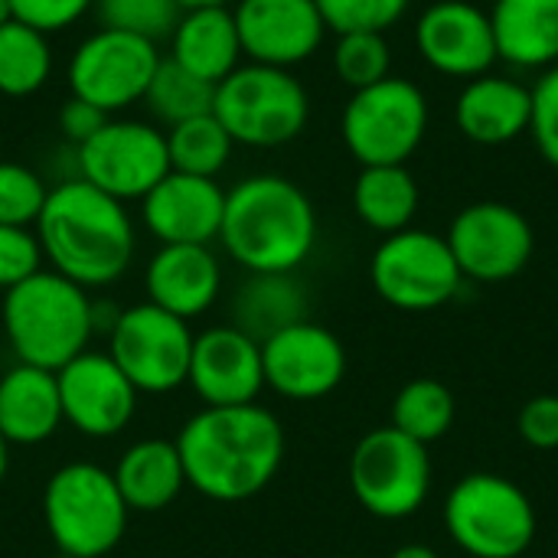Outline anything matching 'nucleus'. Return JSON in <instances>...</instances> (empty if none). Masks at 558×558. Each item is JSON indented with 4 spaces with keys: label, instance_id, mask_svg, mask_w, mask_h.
<instances>
[{
    "label": "nucleus",
    "instance_id": "obj_1",
    "mask_svg": "<svg viewBox=\"0 0 558 558\" xmlns=\"http://www.w3.org/2000/svg\"><path fill=\"white\" fill-rule=\"evenodd\" d=\"M177 451L196 494L216 504H239L262 494L281 471L284 428L258 402L206 405L180 428Z\"/></svg>",
    "mask_w": 558,
    "mask_h": 558
},
{
    "label": "nucleus",
    "instance_id": "obj_2",
    "mask_svg": "<svg viewBox=\"0 0 558 558\" xmlns=\"http://www.w3.org/2000/svg\"><path fill=\"white\" fill-rule=\"evenodd\" d=\"M33 229L52 271L78 288L114 284L131 268L137 245L128 206L82 177L49 190Z\"/></svg>",
    "mask_w": 558,
    "mask_h": 558
},
{
    "label": "nucleus",
    "instance_id": "obj_3",
    "mask_svg": "<svg viewBox=\"0 0 558 558\" xmlns=\"http://www.w3.org/2000/svg\"><path fill=\"white\" fill-rule=\"evenodd\" d=\"M219 242L248 275H291L317 245V209L294 180L255 173L226 193Z\"/></svg>",
    "mask_w": 558,
    "mask_h": 558
},
{
    "label": "nucleus",
    "instance_id": "obj_4",
    "mask_svg": "<svg viewBox=\"0 0 558 558\" xmlns=\"http://www.w3.org/2000/svg\"><path fill=\"white\" fill-rule=\"evenodd\" d=\"M0 324L20 363L56 373L85 353L95 330V307L75 281L59 271H36L3 291Z\"/></svg>",
    "mask_w": 558,
    "mask_h": 558
},
{
    "label": "nucleus",
    "instance_id": "obj_5",
    "mask_svg": "<svg viewBox=\"0 0 558 558\" xmlns=\"http://www.w3.org/2000/svg\"><path fill=\"white\" fill-rule=\"evenodd\" d=\"M128 504L114 474L75 461L59 468L43 490V520L59 553L75 558L108 556L128 530Z\"/></svg>",
    "mask_w": 558,
    "mask_h": 558
},
{
    "label": "nucleus",
    "instance_id": "obj_6",
    "mask_svg": "<svg viewBox=\"0 0 558 558\" xmlns=\"http://www.w3.org/2000/svg\"><path fill=\"white\" fill-rule=\"evenodd\" d=\"M213 114L242 147H281L311 118V95L291 69L245 62L216 85Z\"/></svg>",
    "mask_w": 558,
    "mask_h": 558
},
{
    "label": "nucleus",
    "instance_id": "obj_7",
    "mask_svg": "<svg viewBox=\"0 0 558 558\" xmlns=\"http://www.w3.org/2000/svg\"><path fill=\"white\" fill-rule=\"evenodd\" d=\"M445 530L471 558H520L536 539V507L500 474H468L445 500Z\"/></svg>",
    "mask_w": 558,
    "mask_h": 558
},
{
    "label": "nucleus",
    "instance_id": "obj_8",
    "mask_svg": "<svg viewBox=\"0 0 558 558\" xmlns=\"http://www.w3.org/2000/svg\"><path fill=\"white\" fill-rule=\"evenodd\" d=\"M428 118L425 92L409 78L386 75L383 82L350 95L340 114V134L363 167L405 163L422 147Z\"/></svg>",
    "mask_w": 558,
    "mask_h": 558
},
{
    "label": "nucleus",
    "instance_id": "obj_9",
    "mask_svg": "<svg viewBox=\"0 0 558 558\" xmlns=\"http://www.w3.org/2000/svg\"><path fill=\"white\" fill-rule=\"evenodd\" d=\"M350 490L376 520L415 517L432 494L428 448L392 425L373 428L350 454Z\"/></svg>",
    "mask_w": 558,
    "mask_h": 558
},
{
    "label": "nucleus",
    "instance_id": "obj_10",
    "mask_svg": "<svg viewBox=\"0 0 558 558\" xmlns=\"http://www.w3.org/2000/svg\"><path fill=\"white\" fill-rule=\"evenodd\" d=\"M369 281L389 307L422 314L448 304L458 294L464 275L445 235L409 226L386 235L373 252Z\"/></svg>",
    "mask_w": 558,
    "mask_h": 558
},
{
    "label": "nucleus",
    "instance_id": "obj_11",
    "mask_svg": "<svg viewBox=\"0 0 558 558\" xmlns=\"http://www.w3.org/2000/svg\"><path fill=\"white\" fill-rule=\"evenodd\" d=\"M193 353V330L186 320L144 301L121 311L111 324L108 356L131 379L137 392L163 396L186 383Z\"/></svg>",
    "mask_w": 558,
    "mask_h": 558
},
{
    "label": "nucleus",
    "instance_id": "obj_12",
    "mask_svg": "<svg viewBox=\"0 0 558 558\" xmlns=\"http://www.w3.org/2000/svg\"><path fill=\"white\" fill-rule=\"evenodd\" d=\"M157 65H160L157 43L98 26L72 52L65 82L75 98L92 101L105 114H114L144 101V92Z\"/></svg>",
    "mask_w": 558,
    "mask_h": 558
},
{
    "label": "nucleus",
    "instance_id": "obj_13",
    "mask_svg": "<svg viewBox=\"0 0 558 558\" xmlns=\"http://www.w3.org/2000/svg\"><path fill=\"white\" fill-rule=\"evenodd\" d=\"M78 177L101 193L131 203L144 199L167 173V134L147 121H111L82 147H75Z\"/></svg>",
    "mask_w": 558,
    "mask_h": 558
},
{
    "label": "nucleus",
    "instance_id": "obj_14",
    "mask_svg": "<svg viewBox=\"0 0 558 558\" xmlns=\"http://www.w3.org/2000/svg\"><path fill=\"white\" fill-rule=\"evenodd\" d=\"M448 248L464 278L481 284H500L517 278L536 248L530 219L497 199L464 206L448 229Z\"/></svg>",
    "mask_w": 558,
    "mask_h": 558
},
{
    "label": "nucleus",
    "instance_id": "obj_15",
    "mask_svg": "<svg viewBox=\"0 0 558 558\" xmlns=\"http://www.w3.org/2000/svg\"><path fill=\"white\" fill-rule=\"evenodd\" d=\"M265 386L291 402H317L347 376V350L337 333L314 320H298L262 340Z\"/></svg>",
    "mask_w": 558,
    "mask_h": 558
},
{
    "label": "nucleus",
    "instance_id": "obj_16",
    "mask_svg": "<svg viewBox=\"0 0 558 558\" xmlns=\"http://www.w3.org/2000/svg\"><path fill=\"white\" fill-rule=\"evenodd\" d=\"M62 422L88 438L121 435L137 412V389L108 353H78L56 369Z\"/></svg>",
    "mask_w": 558,
    "mask_h": 558
},
{
    "label": "nucleus",
    "instance_id": "obj_17",
    "mask_svg": "<svg viewBox=\"0 0 558 558\" xmlns=\"http://www.w3.org/2000/svg\"><path fill=\"white\" fill-rule=\"evenodd\" d=\"M232 16L242 56L258 65L294 69L307 62L327 36L314 0H239Z\"/></svg>",
    "mask_w": 558,
    "mask_h": 558
},
{
    "label": "nucleus",
    "instance_id": "obj_18",
    "mask_svg": "<svg viewBox=\"0 0 558 558\" xmlns=\"http://www.w3.org/2000/svg\"><path fill=\"white\" fill-rule=\"evenodd\" d=\"M415 49L448 78H477L497 62L490 13L471 0H435L415 23Z\"/></svg>",
    "mask_w": 558,
    "mask_h": 558
},
{
    "label": "nucleus",
    "instance_id": "obj_19",
    "mask_svg": "<svg viewBox=\"0 0 558 558\" xmlns=\"http://www.w3.org/2000/svg\"><path fill=\"white\" fill-rule=\"evenodd\" d=\"M186 383L209 409L252 405L265 389L262 343L235 324L203 330L193 337Z\"/></svg>",
    "mask_w": 558,
    "mask_h": 558
},
{
    "label": "nucleus",
    "instance_id": "obj_20",
    "mask_svg": "<svg viewBox=\"0 0 558 558\" xmlns=\"http://www.w3.org/2000/svg\"><path fill=\"white\" fill-rule=\"evenodd\" d=\"M226 190L209 177L170 170L144 199L141 219L160 245H209L219 239Z\"/></svg>",
    "mask_w": 558,
    "mask_h": 558
},
{
    "label": "nucleus",
    "instance_id": "obj_21",
    "mask_svg": "<svg viewBox=\"0 0 558 558\" xmlns=\"http://www.w3.org/2000/svg\"><path fill=\"white\" fill-rule=\"evenodd\" d=\"M147 301L160 311L193 320L206 314L222 291V268L209 245H160L144 271Z\"/></svg>",
    "mask_w": 558,
    "mask_h": 558
},
{
    "label": "nucleus",
    "instance_id": "obj_22",
    "mask_svg": "<svg viewBox=\"0 0 558 558\" xmlns=\"http://www.w3.org/2000/svg\"><path fill=\"white\" fill-rule=\"evenodd\" d=\"M530 114H533L530 85L510 75L484 72L477 78H468V85L454 101L458 131L484 147H500L530 134Z\"/></svg>",
    "mask_w": 558,
    "mask_h": 558
},
{
    "label": "nucleus",
    "instance_id": "obj_23",
    "mask_svg": "<svg viewBox=\"0 0 558 558\" xmlns=\"http://www.w3.org/2000/svg\"><path fill=\"white\" fill-rule=\"evenodd\" d=\"M170 59L209 85H219L242 65V43L232 7H193L183 10L170 33Z\"/></svg>",
    "mask_w": 558,
    "mask_h": 558
},
{
    "label": "nucleus",
    "instance_id": "obj_24",
    "mask_svg": "<svg viewBox=\"0 0 558 558\" xmlns=\"http://www.w3.org/2000/svg\"><path fill=\"white\" fill-rule=\"evenodd\" d=\"M62 425L56 373L16 363L0 376V435L7 445H43Z\"/></svg>",
    "mask_w": 558,
    "mask_h": 558
},
{
    "label": "nucleus",
    "instance_id": "obj_25",
    "mask_svg": "<svg viewBox=\"0 0 558 558\" xmlns=\"http://www.w3.org/2000/svg\"><path fill=\"white\" fill-rule=\"evenodd\" d=\"M490 26L497 59L513 69H549L558 62V0H494Z\"/></svg>",
    "mask_w": 558,
    "mask_h": 558
},
{
    "label": "nucleus",
    "instance_id": "obj_26",
    "mask_svg": "<svg viewBox=\"0 0 558 558\" xmlns=\"http://www.w3.org/2000/svg\"><path fill=\"white\" fill-rule=\"evenodd\" d=\"M111 474L131 513H160L186 487L177 441H163V438H147L131 445Z\"/></svg>",
    "mask_w": 558,
    "mask_h": 558
},
{
    "label": "nucleus",
    "instance_id": "obj_27",
    "mask_svg": "<svg viewBox=\"0 0 558 558\" xmlns=\"http://www.w3.org/2000/svg\"><path fill=\"white\" fill-rule=\"evenodd\" d=\"M353 209L373 232H402L418 213V183L405 163L363 167L353 183Z\"/></svg>",
    "mask_w": 558,
    "mask_h": 558
},
{
    "label": "nucleus",
    "instance_id": "obj_28",
    "mask_svg": "<svg viewBox=\"0 0 558 558\" xmlns=\"http://www.w3.org/2000/svg\"><path fill=\"white\" fill-rule=\"evenodd\" d=\"M239 330L258 343L288 324L304 320V291L291 275H252L235 301Z\"/></svg>",
    "mask_w": 558,
    "mask_h": 558
},
{
    "label": "nucleus",
    "instance_id": "obj_29",
    "mask_svg": "<svg viewBox=\"0 0 558 558\" xmlns=\"http://www.w3.org/2000/svg\"><path fill=\"white\" fill-rule=\"evenodd\" d=\"M52 75V49L46 33L10 20L0 26V95H36Z\"/></svg>",
    "mask_w": 558,
    "mask_h": 558
},
{
    "label": "nucleus",
    "instance_id": "obj_30",
    "mask_svg": "<svg viewBox=\"0 0 558 558\" xmlns=\"http://www.w3.org/2000/svg\"><path fill=\"white\" fill-rule=\"evenodd\" d=\"M167 134V154H170V170L177 173H190V177H209L216 180L232 150L235 141L229 137V131L222 128V121L209 111L199 118H190L183 124H173L163 131Z\"/></svg>",
    "mask_w": 558,
    "mask_h": 558
},
{
    "label": "nucleus",
    "instance_id": "obj_31",
    "mask_svg": "<svg viewBox=\"0 0 558 558\" xmlns=\"http://www.w3.org/2000/svg\"><path fill=\"white\" fill-rule=\"evenodd\" d=\"M458 418V402L451 389L438 379H412L392 399V428L418 445L441 441Z\"/></svg>",
    "mask_w": 558,
    "mask_h": 558
},
{
    "label": "nucleus",
    "instance_id": "obj_32",
    "mask_svg": "<svg viewBox=\"0 0 558 558\" xmlns=\"http://www.w3.org/2000/svg\"><path fill=\"white\" fill-rule=\"evenodd\" d=\"M213 98H216V85H209L199 75L186 72L170 56L160 59V65H157L147 92H144L147 111L160 124H167V128L183 124V121L199 118V114H209L213 111Z\"/></svg>",
    "mask_w": 558,
    "mask_h": 558
},
{
    "label": "nucleus",
    "instance_id": "obj_33",
    "mask_svg": "<svg viewBox=\"0 0 558 558\" xmlns=\"http://www.w3.org/2000/svg\"><path fill=\"white\" fill-rule=\"evenodd\" d=\"M392 69V49L386 43V33H340L333 46V72L343 85L353 92L369 88L383 82Z\"/></svg>",
    "mask_w": 558,
    "mask_h": 558
},
{
    "label": "nucleus",
    "instance_id": "obj_34",
    "mask_svg": "<svg viewBox=\"0 0 558 558\" xmlns=\"http://www.w3.org/2000/svg\"><path fill=\"white\" fill-rule=\"evenodd\" d=\"M95 13L105 29H121L160 43L177 29L183 7L177 0H95Z\"/></svg>",
    "mask_w": 558,
    "mask_h": 558
},
{
    "label": "nucleus",
    "instance_id": "obj_35",
    "mask_svg": "<svg viewBox=\"0 0 558 558\" xmlns=\"http://www.w3.org/2000/svg\"><path fill=\"white\" fill-rule=\"evenodd\" d=\"M46 196L49 186L36 170L13 160H0V226H36Z\"/></svg>",
    "mask_w": 558,
    "mask_h": 558
},
{
    "label": "nucleus",
    "instance_id": "obj_36",
    "mask_svg": "<svg viewBox=\"0 0 558 558\" xmlns=\"http://www.w3.org/2000/svg\"><path fill=\"white\" fill-rule=\"evenodd\" d=\"M327 29L340 33H386L389 26H396L412 0H314Z\"/></svg>",
    "mask_w": 558,
    "mask_h": 558
},
{
    "label": "nucleus",
    "instance_id": "obj_37",
    "mask_svg": "<svg viewBox=\"0 0 558 558\" xmlns=\"http://www.w3.org/2000/svg\"><path fill=\"white\" fill-rule=\"evenodd\" d=\"M43 271V245L36 229L0 226V291H10Z\"/></svg>",
    "mask_w": 558,
    "mask_h": 558
},
{
    "label": "nucleus",
    "instance_id": "obj_38",
    "mask_svg": "<svg viewBox=\"0 0 558 558\" xmlns=\"http://www.w3.org/2000/svg\"><path fill=\"white\" fill-rule=\"evenodd\" d=\"M533 95V114H530V134L546 157L558 170V62L543 69L536 85L530 88Z\"/></svg>",
    "mask_w": 558,
    "mask_h": 558
},
{
    "label": "nucleus",
    "instance_id": "obj_39",
    "mask_svg": "<svg viewBox=\"0 0 558 558\" xmlns=\"http://www.w3.org/2000/svg\"><path fill=\"white\" fill-rule=\"evenodd\" d=\"M10 7H13V20L49 36L78 23L95 7V0H10Z\"/></svg>",
    "mask_w": 558,
    "mask_h": 558
},
{
    "label": "nucleus",
    "instance_id": "obj_40",
    "mask_svg": "<svg viewBox=\"0 0 558 558\" xmlns=\"http://www.w3.org/2000/svg\"><path fill=\"white\" fill-rule=\"evenodd\" d=\"M520 438L530 448L539 451H556L558 448V396H533L523 412H520Z\"/></svg>",
    "mask_w": 558,
    "mask_h": 558
},
{
    "label": "nucleus",
    "instance_id": "obj_41",
    "mask_svg": "<svg viewBox=\"0 0 558 558\" xmlns=\"http://www.w3.org/2000/svg\"><path fill=\"white\" fill-rule=\"evenodd\" d=\"M105 124H108V114L101 108H95L92 101H82L75 95L59 108V131L72 147H82L85 141H92Z\"/></svg>",
    "mask_w": 558,
    "mask_h": 558
},
{
    "label": "nucleus",
    "instance_id": "obj_42",
    "mask_svg": "<svg viewBox=\"0 0 558 558\" xmlns=\"http://www.w3.org/2000/svg\"><path fill=\"white\" fill-rule=\"evenodd\" d=\"M389 558H441L435 549H428V546H422V543H409V546H399L396 553Z\"/></svg>",
    "mask_w": 558,
    "mask_h": 558
},
{
    "label": "nucleus",
    "instance_id": "obj_43",
    "mask_svg": "<svg viewBox=\"0 0 558 558\" xmlns=\"http://www.w3.org/2000/svg\"><path fill=\"white\" fill-rule=\"evenodd\" d=\"M183 10H193V7H229V0H177Z\"/></svg>",
    "mask_w": 558,
    "mask_h": 558
},
{
    "label": "nucleus",
    "instance_id": "obj_44",
    "mask_svg": "<svg viewBox=\"0 0 558 558\" xmlns=\"http://www.w3.org/2000/svg\"><path fill=\"white\" fill-rule=\"evenodd\" d=\"M7 468H10V445H7V438L0 435V484H3V477H7Z\"/></svg>",
    "mask_w": 558,
    "mask_h": 558
},
{
    "label": "nucleus",
    "instance_id": "obj_45",
    "mask_svg": "<svg viewBox=\"0 0 558 558\" xmlns=\"http://www.w3.org/2000/svg\"><path fill=\"white\" fill-rule=\"evenodd\" d=\"M10 20H13V7H10V0H0V26Z\"/></svg>",
    "mask_w": 558,
    "mask_h": 558
},
{
    "label": "nucleus",
    "instance_id": "obj_46",
    "mask_svg": "<svg viewBox=\"0 0 558 558\" xmlns=\"http://www.w3.org/2000/svg\"><path fill=\"white\" fill-rule=\"evenodd\" d=\"M49 558H75V556H65V553H56V556H49Z\"/></svg>",
    "mask_w": 558,
    "mask_h": 558
},
{
    "label": "nucleus",
    "instance_id": "obj_47",
    "mask_svg": "<svg viewBox=\"0 0 558 558\" xmlns=\"http://www.w3.org/2000/svg\"><path fill=\"white\" fill-rule=\"evenodd\" d=\"M337 558H353V556H337Z\"/></svg>",
    "mask_w": 558,
    "mask_h": 558
},
{
    "label": "nucleus",
    "instance_id": "obj_48",
    "mask_svg": "<svg viewBox=\"0 0 558 558\" xmlns=\"http://www.w3.org/2000/svg\"><path fill=\"white\" fill-rule=\"evenodd\" d=\"M0 301H3V291H0Z\"/></svg>",
    "mask_w": 558,
    "mask_h": 558
},
{
    "label": "nucleus",
    "instance_id": "obj_49",
    "mask_svg": "<svg viewBox=\"0 0 558 558\" xmlns=\"http://www.w3.org/2000/svg\"><path fill=\"white\" fill-rule=\"evenodd\" d=\"M490 3H494V0H490Z\"/></svg>",
    "mask_w": 558,
    "mask_h": 558
}]
</instances>
